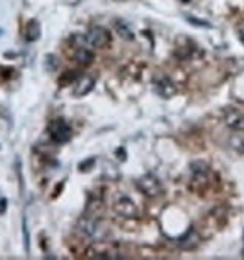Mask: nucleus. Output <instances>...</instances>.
Segmentation results:
<instances>
[{
    "label": "nucleus",
    "instance_id": "obj_15",
    "mask_svg": "<svg viewBox=\"0 0 244 260\" xmlns=\"http://www.w3.org/2000/svg\"><path fill=\"white\" fill-rule=\"evenodd\" d=\"M189 21H192V23L198 24V27H211L208 23H205V21H200V20H195V18H189Z\"/></svg>",
    "mask_w": 244,
    "mask_h": 260
},
{
    "label": "nucleus",
    "instance_id": "obj_10",
    "mask_svg": "<svg viewBox=\"0 0 244 260\" xmlns=\"http://www.w3.org/2000/svg\"><path fill=\"white\" fill-rule=\"evenodd\" d=\"M41 24L36 20H30L26 27V38L27 41H38L41 38Z\"/></svg>",
    "mask_w": 244,
    "mask_h": 260
},
{
    "label": "nucleus",
    "instance_id": "obj_13",
    "mask_svg": "<svg viewBox=\"0 0 244 260\" xmlns=\"http://www.w3.org/2000/svg\"><path fill=\"white\" fill-rule=\"evenodd\" d=\"M80 77L77 76V72H66L63 77H60V80H59V83L60 85H69V83H72V82H77Z\"/></svg>",
    "mask_w": 244,
    "mask_h": 260
},
{
    "label": "nucleus",
    "instance_id": "obj_2",
    "mask_svg": "<svg viewBox=\"0 0 244 260\" xmlns=\"http://www.w3.org/2000/svg\"><path fill=\"white\" fill-rule=\"evenodd\" d=\"M113 209H114L116 214H119L123 218H127V219H136L139 217V209L135 205V202L130 197L123 196V194H119L114 199Z\"/></svg>",
    "mask_w": 244,
    "mask_h": 260
},
{
    "label": "nucleus",
    "instance_id": "obj_4",
    "mask_svg": "<svg viewBox=\"0 0 244 260\" xmlns=\"http://www.w3.org/2000/svg\"><path fill=\"white\" fill-rule=\"evenodd\" d=\"M138 188L149 197H156L162 193V183L159 182V179L153 174H144L139 180H138Z\"/></svg>",
    "mask_w": 244,
    "mask_h": 260
},
{
    "label": "nucleus",
    "instance_id": "obj_17",
    "mask_svg": "<svg viewBox=\"0 0 244 260\" xmlns=\"http://www.w3.org/2000/svg\"><path fill=\"white\" fill-rule=\"evenodd\" d=\"M6 209V199H0V214H3Z\"/></svg>",
    "mask_w": 244,
    "mask_h": 260
},
{
    "label": "nucleus",
    "instance_id": "obj_12",
    "mask_svg": "<svg viewBox=\"0 0 244 260\" xmlns=\"http://www.w3.org/2000/svg\"><path fill=\"white\" fill-rule=\"evenodd\" d=\"M57 66H59L57 57H56L54 54H48V56L45 57V69H46L48 72H54V71L57 69Z\"/></svg>",
    "mask_w": 244,
    "mask_h": 260
},
{
    "label": "nucleus",
    "instance_id": "obj_16",
    "mask_svg": "<svg viewBox=\"0 0 244 260\" xmlns=\"http://www.w3.org/2000/svg\"><path fill=\"white\" fill-rule=\"evenodd\" d=\"M237 32H238V38H240V41L244 44V23H241V24L238 26Z\"/></svg>",
    "mask_w": 244,
    "mask_h": 260
},
{
    "label": "nucleus",
    "instance_id": "obj_5",
    "mask_svg": "<svg viewBox=\"0 0 244 260\" xmlns=\"http://www.w3.org/2000/svg\"><path fill=\"white\" fill-rule=\"evenodd\" d=\"M78 232L88 239H99L102 236V229L99 222L88 217H84L78 221Z\"/></svg>",
    "mask_w": 244,
    "mask_h": 260
},
{
    "label": "nucleus",
    "instance_id": "obj_6",
    "mask_svg": "<svg viewBox=\"0 0 244 260\" xmlns=\"http://www.w3.org/2000/svg\"><path fill=\"white\" fill-rule=\"evenodd\" d=\"M155 90H156V93L161 95L162 98L169 99V98H172V96L175 95L177 87H175V85L172 83V80H171L169 77L163 76V77H159V79L155 80Z\"/></svg>",
    "mask_w": 244,
    "mask_h": 260
},
{
    "label": "nucleus",
    "instance_id": "obj_3",
    "mask_svg": "<svg viewBox=\"0 0 244 260\" xmlns=\"http://www.w3.org/2000/svg\"><path fill=\"white\" fill-rule=\"evenodd\" d=\"M85 38H87V44L94 48H105L111 44V40H113L110 30L105 27H101V26L90 27Z\"/></svg>",
    "mask_w": 244,
    "mask_h": 260
},
{
    "label": "nucleus",
    "instance_id": "obj_9",
    "mask_svg": "<svg viewBox=\"0 0 244 260\" xmlns=\"http://www.w3.org/2000/svg\"><path fill=\"white\" fill-rule=\"evenodd\" d=\"M74 60H75L78 65H81V66H88V65H91L93 60H94V53L90 51V50L85 48V47H78V48L75 50V53H74Z\"/></svg>",
    "mask_w": 244,
    "mask_h": 260
},
{
    "label": "nucleus",
    "instance_id": "obj_11",
    "mask_svg": "<svg viewBox=\"0 0 244 260\" xmlns=\"http://www.w3.org/2000/svg\"><path fill=\"white\" fill-rule=\"evenodd\" d=\"M114 27H116V32H117V35L124 40V41H133V38H135V35H133V32H132V29L122 21V20H117L116 23H114Z\"/></svg>",
    "mask_w": 244,
    "mask_h": 260
},
{
    "label": "nucleus",
    "instance_id": "obj_1",
    "mask_svg": "<svg viewBox=\"0 0 244 260\" xmlns=\"http://www.w3.org/2000/svg\"><path fill=\"white\" fill-rule=\"evenodd\" d=\"M48 134L57 144H65L72 138V128L65 119H54L48 125Z\"/></svg>",
    "mask_w": 244,
    "mask_h": 260
},
{
    "label": "nucleus",
    "instance_id": "obj_7",
    "mask_svg": "<svg viewBox=\"0 0 244 260\" xmlns=\"http://www.w3.org/2000/svg\"><path fill=\"white\" fill-rule=\"evenodd\" d=\"M96 86V79L90 74L87 76H82L77 80V85H75V89H74V95L77 98H81V96H85L88 95L93 89Z\"/></svg>",
    "mask_w": 244,
    "mask_h": 260
},
{
    "label": "nucleus",
    "instance_id": "obj_14",
    "mask_svg": "<svg viewBox=\"0 0 244 260\" xmlns=\"http://www.w3.org/2000/svg\"><path fill=\"white\" fill-rule=\"evenodd\" d=\"M23 235H24V248L29 253L30 250V236H29V229H27V221L26 218L23 219Z\"/></svg>",
    "mask_w": 244,
    "mask_h": 260
},
{
    "label": "nucleus",
    "instance_id": "obj_8",
    "mask_svg": "<svg viewBox=\"0 0 244 260\" xmlns=\"http://www.w3.org/2000/svg\"><path fill=\"white\" fill-rule=\"evenodd\" d=\"M225 122L232 130H244V115L238 110H228L225 113Z\"/></svg>",
    "mask_w": 244,
    "mask_h": 260
}]
</instances>
